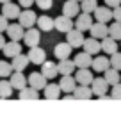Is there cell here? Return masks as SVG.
I'll list each match as a JSON object with an SVG mask.
<instances>
[{"label": "cell", "mask_w": 121, "mask_h": 114, "mask_svg": "<svg viewBox=\"0 0 121 114\" xmlns=\"http://www.w3.org/2000/svg\"><path fill=\"white\" fill-rule=\"evenodd\" d=\"M41 29H34V27H30V29H27L25 31V36H23V43H25L29 48H32V46H38L39 41H41Z\"/></svg>", "instance_id": "cell-1"}, {"label": "cell", "mask_w": 121, "mask_h": 114, "mask_svg": "<svg viewBox=\"0 0 121 114\" xmlns=\"http://www.w3.org/2000/svg\"><path fill=\"white\" fill-rule=\"evenodd\" d=\"M109 86L110 84L107 82V79L105 77H96L95 80H93V84H91V89H93V95H96V96H105L107 95V89H109Z\"/></svg>", "instance_id": "cell-2"}, {"label": "cell", "mask_w": 121, "mask_h": 114, "mask_svg": "<svg viewBox=\"0 0 121 114\" xmlns=\"http://www.w3.org/2000/svg\"><path fill=\"white\" fill-rule=\"evenodd\" d=\"M73 27H75V23H73V18H69V16L60 14L55 18V31L62 32V34H68Z\"/></svg>", "instance_id": "cell-3"}, {"label": "cell", "mask_w": 121, "mask_h": 114, "mask_svg": "<svg viewBox=\"0 0 121 114\" xmlns=\"http://www.w3.org/2000/svg\"><path fill=\"white\" fill-rule=\"evenodd\" d=\"M95 18L96 22H103V23H109L110 20H114V9L109 7V5H98L95 11Z\"/></svg>", "instance_id": "cell-4"}, {"label": "cell", "mask_w": 121, "mask_h": 114, "mask_svg": "<svg viewBox=\"0 0 121 114\" xmlns=\"http://www.w3.org/2000/svg\"><path fill=\"white\" fill-rule=\"evenodd\" d=\"M66 41L69 43V45L73 46V48H78V46H84V41H86V38H84L82 31H78V29H71V31L66 34Z\"/></svg>", "instance_id": "cell-5"}, {"label": "cell", "mask_w": 121, "mask_h": 114, "mask_svg": "<svg viewBox=\"0 0 121 114\" xmlns=\"http://www.w3.org/2000/svg\"><path fill=\"white\" fill-rule=\"evenodd\" d=\"M38 18H39V16H36L34 11H30V9L27 7L25 11H22V14H20L18 22L22 23L25 29H30V27H34L36 23H38Z\"/></svg>", "instance_id": "cell-6"}, {"label": "cell", "mask_w": 121, "mask_h": 114, "mask_svg": "<svg viewBox=\"0 0 121 114\" xmlns=\"http://www.w3.org/2000/svg\"><path fill=\"white\" fill-rule=\"evenodd\" d=\"M27 55H29V59H30V62H32V64H39V66H41L43 62L46 61V52H45L39 45H38V46H32V48L29 50V53H27Z\"/></svg>", "instance_id": "cell-7"}, {"label": "cell", "mask_w": 121, "mask_h": 114, "mask_svg": "<svg viewBox=\"0 0 121 114\" xmlns=\"http://www.w3.org/2000/svg\"><path fill=\"white\" fill-rule=\"evenodd\" d=\"M46 84H48V79H46L45 75H43L41 71H34V73H30L29 75V86H32V88H36V89H45L46 88Z\"/></svg>", "instance_id": "cell-8"}, {"label": "cell", "mask_w": 121, "mask_h": 114, "mask_svg": "<svg viewBox=\"0 0 121 114\" xmlns=\"http://www.w3.org/2000/svg\"><path fill=\"white\" fill-rule=\"evenodd\" d=\"M9 80H11L13 88L18 89V91H22L23 88L29 86V77L23 75V71H13V75L9 77Z\"/></svg>", "instance_id": "cell-9"}, {"label": "cell", "mask_w": 121, "mask_h": 114, "mask_svg": "<svg viewBox=\"0 0 121 114\" xmlns=\"http://www.w3.org/2000/svg\"><path fill=\"white\" fill-rule=\"evenodd\" d=\"M2 14L7 16L9 20H18L22 11H20V5L18 4H13V2H5L2 4Z\"/></svg>", "instance_id": "cell-10"}, {"label": "cell", "mask_w": 121, "mask_h": 114, "mask_svg": "<svg viewBox=\"0 0 121 114\" xmlns=\"http://www.w3.org/2000/svg\"><path fill=\"white\" fill-rule=\"evenodd\" d=\"M80 11H82V7H80V2H78V0H66L64 5H62V13H64L66 16H69V18L78 16Z\"/></svg>", "instance_id": "cell-11"}, {"label": "cell", "mask_w": 121, "mask_h": 114, "mask_svg": "<svg viewBox=\"0 0 121 114\" xmlns=\"http://www.w3.org/2000/svg\"><path fill=\"white\" fill-rule=\"evenodd\" d=\"M75 27L78 29V31H89L91 27H93V18H91V13H84L82 11V14H78L77 16V20H75Z\"/></svg>", "instance_id": "cell-12"}, {"label": "cell", "mask_w": 121, "mask_h": 114, "mask_svg": "<svg viewBox=\"0 0 121 114\" xmlns=\"http://www.w3.org/2000/svg\"><path fill=\"white\" fill-rule=\"evenodd\" d=\"M71 50H73V46L69 45L68 41H62V43H59V45H55V48H53V53H55V57L57 59H69V55H71Z\"/></svg>", "instance_id": "cell-13"}, {"label": "cell", "mask_w": 121, "mask_h": 114, "mask_svg": "<svg viewBox=\"0 0 121 114\" xmlns=\"http://www.w3.org/2000/svg\"><path fill=\"white\" fill-rule=\"evenodd\" d=\"M109 29H110V27H107V23L96 22V23H93V27L89 29V32H91V36H93V38L103 39L105 36H109Z\"/></svg>", "instance_id": "cell-14"}, {"label": "cell", "mask_w": 121, "mask_h": 114, "mask_svg": "<svg viewBox=\"0 0 121 114\" xmlns=\"http://www.w3.org/2000/svg\"><path fill=\"white\" fill-rule=\"evenodd\" d=\"M84 50H86L87 53H91V55H96L98 52H102V39L91 36L89 39L84 41Z\"/></svg>", "instance_id": "cell-15"}, {"label": "cell", "mask_w": 121, "mask_h": 114, "mask_svg": "<svg viewBox=\"0 0 121 114\" xmlns=\"http://www.w3.org/2000/svg\"><path fill=\"white\" fill-rule=\"evenodd\" d=\"M2 52H4V55H5V57L13 59L14 55L22 53V45H20V41H16V39H11V41L5 43V46L2 48Z\"/></svg>", "instance_id": "cell-16"}, {"label": "cell", "mask_w": 121, "mask_h": 114, "mask_svg": "<svg viewBox=\"0 0 121 114\" xmlns=\"http://www.w3.org/2000/svg\"><path fill=\"white\" fill-rule=\"evenodd\" d=\"M25 27L22 25V23H11L9 25V29H7V36H9V39H16V41H20V39H23V36H25Z\"/></svg>", "instance_id": "cell-17"}, {"label": "cell", "mask_w": 121, "mask_h": 114, "mask_svg": "<svg viewBox=\"0 0 121 114\" xmlns=\"http://www.w3.org/2000/svg\"><path fill=\"white\" fill-rule=\"evenodd\" d=\"M75 79H77V82H78V84H84V86H91L93 80H95L89 68H78V70H77V73H75Z\"/></svg>", "instance_id": "cell-18"}, {"label": "cell", "mask_w": 121, "mask_h": 114, "mask_svg": "<svg viewBox=\"0 0 121 114\" xmlns=\"http://www.w3.org/2000/svg\"><path fill=\"white\" fill-rule=\"evenodd\" d=\"M41 73L48 80H52V79H55V77L59 75V66H57L55 62H52V61H45L41 64Z\"/></svg>", "instance_id": "cell-19"}, {"label": "cell", "mask_w": 121, "mask_h": 114, "mask_svg": "<svg viewBox=\"0 0 121 114\" xmlns=\"http://www.w3.org/2000/svg\"><path fill=\"white\" fill-rule=\"evenodd\" d=\"M11 64H13V68H14V71H23V70L30 64V59L25 53H18V55H14L11 59Z\"/></svg>", "instance_id": "cell-20"}, {"label": "cell", "mask_w": 121, "mask_h": 114, "mask_svg": "<svg viewBox=\"0 0 121 114\" xmlns=\"http://www.w3.org/2000/svg\"><path fill=\"white\" fill-rule=\"evenodd\" d=\"M77 79L73 75H62V79H60V82H59V86H60V89H62V91L64 93H73L75 91V88H77Z\"/></svg>", "instance_id": "cell-21"}, {"label": "cell", "mask_w": 121, "mask_h": 114, "mask_svg": "<svg viewBox=\"0 0 121 114\" xmlns=\"http://www.w3.org/2000/svg\"><path fill=\"white\" fill-rule=\"evenodd\" d=\"M110 68V59L105 55H98L93 59V70L98 73H105V70Z\"/></svg>", "instance_id": "cell-22"}, {"label": "cell", "mask_w": 121, "mask_h": 114, "mask_svg": "<svg viewBox=\"0 0 121 114\" xmlns=\"http://www.w3.org/2000/svg\"><path fill=\"white\" fill-rule=\"evenodd\" d=\"M102 50L107 53V55H112V53L117 52V39H114L112 36H105L102 39Z\"/></svg>", "instance_id": "cell-23"}, {"label": "cell", "mask_w": 121, "mask_h": 114, "mask_svg": "<svg viewBox=\"0 0 121 114\" xmlns=\"http://www.w3.org/2000/svg\"><path fill=\"white\" fill-rule=\"evenodd\" d=\"M73 61H75L77 68H91V66H93V59H91V53H87L86 50H84V52H80V53H77Z\"/></svg>", "instance_id": "cell-24"}, {"label": "cell", "mask_w": 121, "mask_h": 114, "mask_svg": "<svg viewBox=\"0 0 121 114\" xmlns=\"http://www.w3.org/2000/svg\"><path fill=\"white\" fill-rule=\"evenodd\" d=\"M57 66H59L60 75H71V73L75 71V68H77L75 61H69V59H60V61L57 62Z\"/></svg>", "instance_id": "cell-25"}, {"label": "cell", "mask_w": 121, "mask_h": 114, "mask_svg": "<svg viewBox=\"0 0 121 114\" xmlns=\"http://www.w3.org/2000/svg\"><path fill=\"white\" fill-rule=\"evenodd\" d=\"M60 93H62V89H60L59 84H46V88L43 89V95H45V98H48V100L59 98Z\"/></svg>", "instance_id": "cell-26"}, {"label": "cell", "mask_w": 121, "mask_h": 114, "mask_svg": "<svg viewBox=\"0 0 121 114\" xmlns=\"http://www.w3.org/2000/svg\"><path fill=\"white\" fill-rule=\"evenodd\" d=\"M73 96L78 98V100H89L91 96H93V89H91V86H84V84H80V86L75 88Z\"/></svg>", "instance_id": "cell-27"}, {"label": "cell", "mask_w": 121, "mask_h": 114, "mask_svg": "<svg viewBox=\"0 0 121 114\" xmlns=\"http://www.w3.org/2000/svg\"><path fill=\"white\" fill-rule=\"evenodd\" d=\"M38 27L45 32H50L52 29H55V20H52L50 16H39L38 18Z\"/></svg>", "instance_id": "cell-28"}, {"label": "cell", "mask_w": 121, "mask_h": 114, "mask_svg": "<svg viewBox=\"0 0 121 114\" xmlns=\"http://www.w3.org/2000/svg\"><path fill=\"white\" fill-rule=\"evenodd\" d=\"M107 79V82L110 84V86H114V84H119L121 82V75H119V70H116V68H112L110 66L109 70H105V75H103Z\"/></svg>", "instance_id": "cell-29"}, {"label": "cell", "mask_w": 121, "mask_h": 114, "mask_svg": "<svg viewBox=\"0 0 121 114\" xmlns=\"http://www.w3.org/2000/svg\"><path fill=\"white\" fill-rule=\"evenodd\" d=\"M20 98L23 100H32V98H39V89L32 88V86H27L20 91Z\"/></svg>", "instance_id": "cell-30"}, {"label": "cell", "mask_w": 121, "mask_h": 114, "mask_svg": "<svg viewBox=\"0 0 121 114\" xmlns=\"http://www.w3.org/2000/svg\"><path fill=\"white\" fill-rule=\"evenodd\" d=\"M13 84L11 80H0V98H9L13 95Z\"/></svg>", "instance_id": "cell-31"}, {"label": "cell", "mask_w": 121, "mask_h": 114, "mask_svg": "<svg viewBox=\"0 0 121 114\" xmlns=\"http://www.w3.org/2000/svg\"><path fill=\"white\" fill-rule=\"evenodd\" d=\"M13 71H14V68H13L11 62H7V61H0V77H2V79H5V77H11Z\"/></svg>", "instance_id": "cell-32"}, {"label": "cell", "mask_w": 121, "mask_h": 114, "mask_svg": "<svg viewBox=\"0 0 121 114\" xmlns=\"http://www.w3.org/2000/svg\"><path fill=\"white\" fill-rule=\"evenodd\" d=\"M80 7H82L84 13H95L96 7H98V0H82Z\"/></svg>", "instance_id": "cell-33"}, {"label": "cell", "mask_w": 121, "mask_h": 114, "mask_svg": "<svg viewBox=\"0 0 121 114\" xmlns=\"http://www.w3.org/2000/svg\"><path fill=\"white\" fill-rule=\"evenodd\" d=\"M109 36H112L114 39L121 41V22H114L112 25H109Z\"/></svg>", "instance_id": "cell-34"}, {"label": "cell", "mask_w": 121, "mask_h": 114, "mask_svg": "<svg viewBox=\"0 0 121 114\" xmlns=\"http://www.w3.org/2000/svg\"><path fill=\"white\" fill-rule=\"evenodd\" d=\"M110 66L116 70H121V52H116L110 55Z\"/></svg>", "instance_id": "cell-35"}, {"label": "cell", "mask_w": 121, "mask_h": 114, "mask_svg": "<svg viewBox=\"0 0 121 114\" xmlns=\"http://www.w3.org/2000/svg\"><path fill=\"white\" fill-rule=\"evenodd\" d=\"M36 5L39 9H43V11H48V9H52L53 0H36Z\"/></svg>", "instance_id": "cell-36"}, {"label": "cell", "mask_w": 121, "mask_h": 114, "mask_svg": "<svg viewBox=\"0 0 121 114\" xmlns=\"http://www.w3.org/2000/svg\"><path fill=\"white\" fill-rule=\"evenodd\" d=\"M110 96H112V98H116V100H121V82H119V84H114V86H112Z\"/></svg>", "instance_id": "cell-37"}, {"label": "cell", "mask_w": 121, "mask_h": 114, "mask_svg": "<svg viewBox=\"0 0 121 114\" xmlns=\"http://www.w3.org/2000/svg\"><path fill=\"white\" fill-rule=\"evenodd\" d=\"M7 16H4V14H0V32H7V29H9V23H7Z\"/></svg>", "instance_id": "cell-38"}, {"label": "cell", "mask_w": 121, "mask_h": 114, "mask_svg": "<svg viewBox=\"0 0 121 114\" xmlns=\"http://www.w3.org/2000/svg\"><path fill=\"white\" fill-rule=\"evenodd\" d=\"M114 20H116V22H121V5L114 7Z\"/></svg>", "instance_id": "cell-39"}, {"label": "cell", "mask_w": 121, "mask_h": 114, "mask_svg": "<svg viewBox=\"0 0 121 114\" xmlns=\"http://www.w3.org/2000/svg\"><path fill=\"white\" fill-rule=\"evenodd\" d=\"M105 4L114 9V7H117V5H121V0H105Z\"/></svg>", "instance_id": "cell-40"}, {"label": "cell", "mask_w": 121, "mask_h": 114, "mask_svg": "<svg viewBox=\"0 0 121 114\" xmlns=\"http://www.w3.org/2000/svg\"><path fill=\"white\" fill-rule=\"evenodd\" d=\"M18 2H20V5H22V7H30L36 0H18Z\"/></svg>", "instance_id": "cell-41"}, {"label": "cell", "mask_w": 121, "mask_h": 114, "mask_svg": "<svg viewBox=\"0 0 121 114\" xmlns=\"http://www.w3.org/2000/svg\"><path fill=\"white\" fill-rule=\"evenodd\" d=\"M4 46H5V38L2 36V32H0V50L4 48Z\"/></svg>", "instance_id": "cell-42"}, {"label": "cell", "mask_w": 121, "mask_h": 114, "mask_svg": "<svg viewBox=\"0 0 121 114\" xmlns=\"http://www.w3.org/2000/svg\"><path fill=\"white\" fill-rule=\"evenodd\" d=\"M5 2H11V0H0V4H5Z\"/></svg>", "instance_id": "cell-43"}, {"label": "cell", "mask_w": 121, "mask_h": 114, "mask_svg": "<svg viewBox=\"0 0 121 114\" xmlns=\"http://www.w3.org/2000/svg\"><path fill=\"white\" fill-rule=\"evenodd\" d=\"M78 2H82V0H78Z\"/></svg>", "instance_id": "cell-44"}]
</instances>
